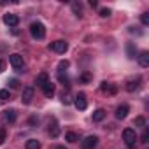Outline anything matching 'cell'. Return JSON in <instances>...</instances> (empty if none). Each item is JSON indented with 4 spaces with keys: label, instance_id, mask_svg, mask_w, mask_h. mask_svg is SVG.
Here are the masks:
<instances>
[{
    "label": "cell",
    "instance_id": "1",
    "mask_svg": "<svg viewBox=\"0 0 149 149\" xmlns=\"http://www.w3.org/2000/svg\"><path fill=\"white\" fill-rule=\"evenodd\" d=\"M30 33H32V37H33V39L40 40V39H44V37H46V26H44L40 21H33V23L30 25Z\"/></svg>",
    "mask_w": 149,
    "mask_h": 149
},
{
    "label": "cell",
    "instance_id": "2",
    "mask_svg": "<svg viewBox=\"0 0 149 149\" xmlns=\"http://www.w3.org/2000/svg\"><path fill=\"white\" fill-rule=\"evenodd\" d=\"M123 140H125V144L126 146H133L135 144V140H137V133H135V130H132V128H126V130H123Z\"/></svg>",
    "mask_w": 149,
    "mask_h": 149
},
{
    "label": "cell",
    "instance_id": "3",
    "mask_svg": "<svg viewBox=\"0 0 149 149\" xmlns=\"http://www.w3.org/2000/svg\"><path fill=\"white\" fill-rule=\"evenodd\" d=\"M49 49H51V51H54V53L63 54V53L68 49V44H67L65 40H56V42H51V44H49Z\"/></svg>",
    "mask_w": 149,
    "mask_h": 149
},
{
    "label": "cell",
    "instance_id": "4",
    "mask_svg": "<svg viewBox=\"0 0 149 149\" xmlns=\"http://www.w3.org/2000/svg\"><path fill=\"white\" fill-rule=\"evenodd\" d=\"M9 61H11V65H13L14 70H19L21 72V68H23V56L21 54H18V53L11 54L9 56Z\"/></svg>",
    "mask_w": 149,
    "mask_h": 149
},
{
    "label": "cell",
    "instance_id": "5",
    "mask_svg": "<svg viewBox=\"0 0 149 149\" xmlns=\"http://www.w3.org/2000/svg\"><path fill=\"white\" fill-rule=\"evenodd\" d=\"M97 144H98V137H97V135H88V137L81 142L83 149H95Z\"/></svg>",
    "mask_w": 149,
    "mask_h": 149
},
{
    "label": "cell",
    "instance_id": "6",
    "mask_svg": "<svg viewBox=\"0 0 149 149\" xmlns=\"http://www.w3.org/2000/svg\"><path fill=\"white\" fill-rule=\"evenodd\" d=\"M32 98H33V88H32V86L23 88V93H21V102H23L25 105H28V104L32 102Z\"/></svg>",
    "mask_w": 149,
    "mask_h": 149
},
{
    "label": "cell",
    "instance_id": "7",
    "mask_svg": "<svg viewBox=\"0 0 149 149\" xmlns=\"http://www.w3.org/2000/svg\"><path fill=\"white\" fill-rule=\"evenodd\" d=\"M74 105H76L79 111H84V109L88 107V100H86V95H84V93H79V95L76 97V100H74Z\"/></svg>",
    "mask_w": 149,
    "mask_h": 149
},
{
    "label": "cell",
    "instance_id": "8",
    "mask_svg": "<svg viewBox=\"0 0 149 149\" xmlns=\"http://www.w3.org/2000/svg\"><path fill=\"white\" fill-rule=\"evenodd\" d=\"M4 23H6L7 26H18L19 18H18L16 14H6V16H4Z\"/></svg>",
    "mask_w": 149,
    "mask_h": 149
},
{
    "label": "cell",
    "instance_id": "9",
    "mask_svg": "<svg viewBox=\"0 0 149 149\" xmlns=\"http://www.w3.org/2000/svg\"><path fill=\"white\" fill-rule=\"evenodd\" d=\"M137 58H139V63H140L142 68H147V67H149V53H147V51H142Z\"/></svg>",
    "mask_w": 149,
    "mask_h": 149
},
{
    "label": "cell",
    "instance_id": "10",
    "mask_svg": "<svg viewBox=\"0 0 149 149\" xmlns=\"http://www.w3.org/2000/svg\"><path fill=\"white\" fill-rule=\"evenodd\" d=\"M42 91H44V95H46L47 98H51V97L54 95V84H53L51 81H47V83L42 86Z\"/></svg>",
    "mask_w": 149,
    "mask_h": 149
},
{
    "label": "cell",
    "instance_id": "11",
    "mask_svg": "<svg viewBox=\"0 0 149 149\" xmlns=\"http://www.w3.org/2000/svg\"><path fill=\"white\" fill-rule=\"evenodd\" d=\"M100 90H102L104 93H111V95H114V93L118 91V90H116V86H114V84H111V83H107V81H104V83H102Z\"/></svg>",
    "mask_w": 149,
    "mask_h": 149
},
{
    "label": "cell",
    "instance_id": "12",
    "mask_svg": "<svg viewBox=\"0 0 149 149\" xmlns=\"http://www.w3.org/2000/svg\"><path fill=\"white\" fill-rule=\"evenodd\" d=\"M128 111H130L128 105H119V107L116 109V118H118V119H125V118L128 116Z\"/></svg>",
    "mask_w": 149,
    "mask_h": 149
},
{
    "label": "cell",
    "instance_id": "13",
    "mask_svg": "<svg viewBox=\"0 0 149 149\" xmlns=\"http://www.w3.org/2000/svg\"><path fill=\"white\" fill-rule=\"evenodd\" d=\"M4 121L6 123H14L16 121V111L14 109H7L4 112Z\"/></svg>",
    "mask_w": 149,
    "mask_h": 149
},
{
    "label": "cell",
    "instance_id": "14",
    "mask_svg": "<svg viewBox=\"0 0 149 149\" xmlns=\"http://www.w3.org/2000/svg\"><path fill=\"white\" fill-rule=\"evenodd\" d=\"M139 86H140V77L130 79V81L126 83V90H128V91H135V90H139Z\"/></svg>",
    "mask_w": 149,
    "mask_h": 149
},
{
    "label": "cell",
    "instance_id": "15",
    "mask_svg": "<svg viewBox=\"0 0 149 149\" xmlns=\"http://www.w3.org/2000/svg\"><path fill=\"white\" fill-rule=\"evenodd\" d=\"M126 54H128L130 60L137 58V47L133 46V42H128V44H126Z\"/></svg>",
    "mask_w": 149,
    "mask_h": 149
},
{
    "label": "cell",
    "instance_id": "16",
    "mask_svg": "<svg viewBox=\"0 0 149 149\" xmlns=\"http://www.w3.org/2000/svg\"><path fill=\"white\" fill-rule=\"evenodd\" d=\"M104 118H105V111H104V109H97V111L93 112V121H95V123H100Z\"/></svg>",
    "mask_w": 149,
    "mask_h": 149
},
{
    "label": "cell",
    "instance_id": "17",
    "mask_svg": "<svg viewBox=\"0 0 149 149\" xmlns=\"http://www.w3.org/2000/svg\"><path fill=\"white\" fill-rule=\"evenodd\" d=\"M49 135H51V137H58V135H60V126H58L56 121H53V123L49 125Z\"/></svg>",
    "mask_w": 149,
    "mask_h": 149
},
{
    "label": "cell",
    "instance_id": "18",
    "mask_svg": "<svg viewBox=\"0 0 149 149\" xmlns=\"http://www.w3.org/2000/svg\"><path fill=\"white\" fill-rule=\"evenodd\" d=\"M25 147H26V149H40V142L35 140V139H30V140H26Z\"/></svg>",
    "mask_w": 149,
    "mask_h": 149
},
{
    "label": "cell",
    "instance_id": "19",
    "mask_svg": "<svg viewBox=\"0 0 149 149\" xmlns=\"http://www.w3.org/2000/svg\"><path fill=\"white\" fill-rule=\"evenodd\" d=\"M47 81H49V77H47V74H46V72H40L39 76H37V81H35V83H37L39 86H44V84H46Z\"/></svg>",
    "mask_w": 149,
    "mask_h": 149
},
{
    "label": "cell",
    "instance_id": "20",
    "mask_svg": "<svg viewBox=\"0 0 149 149\" xmlns=\"http://www.w3.org/2000/svg\"><path fill=\"white\" fill-rule=\"evenodd\" d=\"M65 140L67 142H77L79 137H77V133H74V132H67L65 133Z\"/></svg>",
    "mask_w": 149,
    "mask_h": 149
},
{
    "label": "cell",
    "instance_id": "21",
    "mask_svg": "<svg viewBox=\"0 0 149 149\" xmlns=\"http://www.w3.org/2000/svg\"><path fill=\"white\" fill-rule=\"evenodd\" d=\"M72 11L76 13V16H79V18L83 16V7H81V4H77V2L72 4Z\"/></svg>",
    "mask_w": 149,
    "mask_h": 149
},
{
    "label": "cell",
    "instance_id": "22",
    "mask_svg": "<svg viewBox=\"0 0 149 149\" xmlns=\"http://www.w3.org/2000/svg\"><path fill=\"white\" fill-rule=\"evenodd\" d=\"M9 98H11L9 90H0V102H6V100H9Z\"/></svg>",
    "mask_w": 149,
    "mask_h": 149
},
{
    "label": "cell",
    "instance_id": "23",
    "mask_svg": "<svg viewBox=\"0 0 149 149\" xmlns=\"http://www.w3.org/2000/svg\"><path fill=\"white\" fill-rule=\"evenodd\" d=\"M58 81L63 84V86H68V77L65 76V74L63 72H58Z\"/></svg>",
    "mask_w": 149,
    "mask_h": 149
},
{
    "label": "cell",
    "instance_id": "24",
    "mask_svg": "<svg viewBox=\"0 0 149 149\" xmlns=\"http://www.w3.org/2000/svg\"><path fill=\"white\" fill-rule=\"evenodd\" d=\"M6 137H7V132H6V128H0V146H2V144L6 142Z\"/></svg>",
    "mask_w": 149,
    "mask_h": 149
},
{
    "label": "cell",
    "instance_id": "25",
    "mask_svg": "<svg viewBox=\"0 0 149 149\" xmlns=\"http://www.w3.org/2000/svg\"><path fill=\"white\" fill-rule=\"evenodd\" d=\"M81 81H83V83H90V81H91V74H90V72H84L83 76H81Z\"/></svg>",
    "mask_w": 149,
    "mask_h": 149
},
{
    "label": "cell",
    "instance_id": "26",
    "mask_svg": "<svg viewBox=\"0 0 149 149\" xmlns=\"http://www.w3.org/2000/svg\"><path fill=\"white\" fill-rule=\"evenodd\" d=\"M100 16L102 18H109L111 16V9H100Z\"/></svg>",
    "mask_w": 149,
    "mask_h": 149
},
{
    "label": "cell",
    "instance_id": "27",
    "mask_svg": "<svg viewBox=\"0 0 149 149\" xmlns=\"http://www.w3.org/2000/svg\"><path fill=\"white\" fill-rule=\"evenodd\" d=\"M140 21H142L144 25H149V14H147V13H144V14L140 16Z\"/></svg>",
    "mask_w": 149,
    "mask_h": 149
},
{
    "label": "cell",
    "instance_id": "28",
    "mask_svg": "<svg viewBox=\"0 0 149 149\" xmlns=\"http://www.w3.org/2000/svg\"><path fill=\"white\" fill-rule=\"evenodd\" d=\"M58 68H60V72H63V68H68V61H67V60H65V61H60Z\"/></svg>",
    "mask_w": 149,
    "mask_h": 149
},
{
    "label": "cell",
    "instance_id": "29",
    "mask_svg": "<svg viewBox=\"0 0 149 149\" xmlns=\"http://www.w3.org/2000/svg\"><path fill=\"white\" fill-rule=\"evenodd\" d=\"M135 125H139V126H144V125H146V119H144L142 116H139V118L135 119Z\"/></svg>",
    "mask_w": 149,
    "mask_h": 149
},
{
    "label": "cell",
    "instance_id": "30",
    "mask_svg": "<svg viewBox=\"0 0 149 149\" xmlns=\"http://www.w3.org/2000/svg\"><path fill=\"white\" fill-rule=\"evenodd\" d=\"M9 86H11V88H18V86H19L18 79H11V81H9Z\"/></svg>",
    "mask_w": 149,
    "mask_h": 149
},
{
    "label": "cell",
    "instance_id": "31",
    "mask_svg": "<svg viewBox=\"0 0 149 149\" xmlns=\"http://www.w3.org/2000/svg\"><path fill=\"white\" fill-rule=\"evenodd\" d=\"M61 102H63V104H65V105H67V104H70V97H68V95H65V93H63V98H61Z\"/></svg>",
    "mask_w": 149,
    "mask_h": 149
},
{
    "label": "cell",
    "instance_id": "32",
    "mask_svg": "<svg viewBox=\"0 0 149 149\" xmlns=\"http://www.w3.org/2000/svg\"><path fill=\"white\" fill-rule=\"evenodd\" d=\"M147 139H149V133H147V130H146L144 135H142V142H147Z\"/></svg>",
    "mask_w": 149,
    "mask_h": 149
},
{
    "label": "cell",
    "instance_id": "33",
    "mask_svg": "<svg viewBox=\"0 0 149 149\" xmlns=\"http://www.w3.org/2000/svg\"><path fill=\"white\" fill-rule=\"evenodd\" d=\"M2 70H4V61L0 60V72H2Z\"/></svg>",
    "mask_w": 149,
    "mask_h": 149
},
{
    "label": "cell",
    "instance_id": "34",
    "mask_svg": "<svg viewBox=\"0 0 149 149\" xmlns=\"http://www.w3.org/2000/svg\"><path fill=\"white\" fill-rule=\"evenodd\" d=\"M54 149H65V147H63V146H56Z\"/></svg>",
    "mask_w": 149,
    "mask_h": 149
},
{
    "label": "cell",
    "instance_id": "35",
    "mask_svg": "<svg viewBox=\"0 0 149 149\" xmlns=\"http://www.w3.org/2000/svg\"><path fill=\"white\" fill-rule=\"evenodd\" d=\"M0 104H2V102H0Z\"/></svg>",
    "mask_w": 149,
    "mask_h": 149
}]
</instances>
